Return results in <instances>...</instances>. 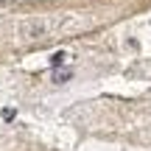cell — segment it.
<instances>
[{"instance_id":"cell-3","label":"cell","mask_w":151,"mask_h":151,"mask_svg":"<svg viewBox=\"0 0 151 151\" xmlns=\"http://www.w3.org/2000/svg\"><path fill=\"white\" fill-rule=\"evenodd\" d=\"M14 115H17L14 109H6V112H3V118H6V120H14Z\"/></svg>"},{"instance_id":"cell-2","label":"cell","mask_w":151,"mask_h":151,"mask_svg":"<svg viewBox=\"0 0 151 151\" xmlns=\"http://www.w3.org/2000/svg\"><path fill=\"white\" fill-rule=\"evenodd\" d=\"M70 70H59V67H56V73H53V81H59V84H65V81H70Z\"/></svg>"},{"instance_id":"cell-1","label":"cell","mask_w":151,"mask_h":151,"mask_svg":"<svg viewBox=\"0 0 151 151\" xmlns=\"http://www.w3.org/2000/svg\"><path fill=\"white\" fill-rule=\"evenodd\" d=\"M65 59H67V56L62 53V50H56V53L50 56V67H53V70H56V67H62V65H65Z\"/></svg>"}]
</instances>
